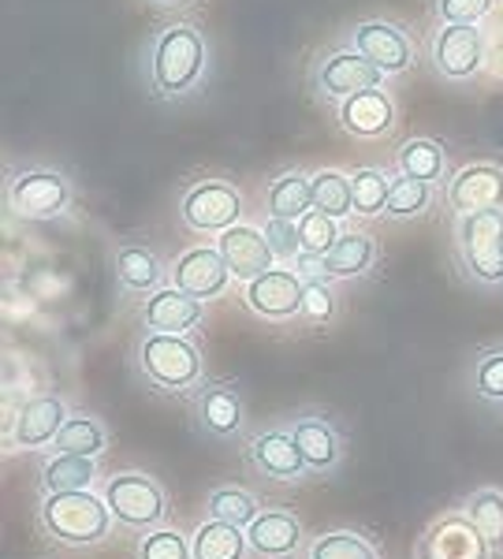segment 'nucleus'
<instances>
[{"label":"nucleus","instance_id":"1","mask_svg":"<svg viewBox=\"0 0 503 559\" xmlns=\"http://www.w3.org/2000/svg\"><path fill=\"white\" fill-rule=\"evenodd\" d=\"M38 530L60 548H97L112 537L116 519L94 489L45 492L38 500Z\"/></svg>","mask_w":503,"mask_h":559},{"label":"nucleus","instance_id":"2","mask_svg":"<svg viewBox=\"0 0 503 559\" xmlns=\"http://www.w3.org/2000/svg\"><path fill=\"white\" fill-rule=\"evenodd\" d=\"M205 75V38L191 23L165 26L154 41H149L146 57V79L149 90L165 102L194 94Z\"/></svg>","mask_w":503,"mask_h":559},{"label":"nucleus","instance_id":"3","mask_svg":"<svg viewBox=\"0 0 503 559\" xmlns=\"http://www.w3.org/2000/svg\"><path fill=\"white\" fill-rule=\"evenodd\" d=\"M134 373L160 395H194L205 377V358L191 336L146 332L134 347Z\"/></svg>","mask_w":503,"mask_h":559},{"label":"nucleus","instance_id":"4","mask_svg":"<svg viewBox=\"0 0 503 559\" xmlns=\"http://www.w3.org/2000/svg\"><path fill=\"white\" fill-rule=\"evenodd\" d=\"M455 261L478 287H503V210L455 216Z\"/></svg>","mask_w":503,"mask_h":559},{"label":"nucleus","instance_id":"5","mask_svg":"<svg viewBox=\"0 0 503 559\" xmlns=\"http://www.w3.org/2000/svg\"><path fill=\"white\" fill-rule=\"evenodd\" d=\"M101 496L109 503L116 526L134 530V534H149L160 530L168 519V492L157 477L142 471H120L109 474L101 485Z\"/></svg>","mask_w":503,"mask_h":559},{"label":"nucleus","instance_id":"6","mask_svg":"<svg viewBox=\"0 0 503 559\" xmlns=\"http://www.w3.org/2000/svg\"><path fill=\"white\" fill-rule=\"evenodd\" d=\"M242 459H247V466L258 477L276 485H299L302 477H310L299 440H295V432L287 426H268L250 432L247 444H242Z\"/></svg>","mask_w":503,"mask_h":559},{"label":"nucleus","instance_id":"7","mask_svg":"<svg viewBox=\"0 0 503 559\" xmlns=\"http://www.w3.org/2000/svg\"><path fill=\"white\" fill-rule=\"evenodd\" d=\"M179 221L191 231L220 236V231L236 228L242 221V194L224 179H197L179 198Z\"/></svg>","mask_w":503,"mask_h":559},{"label":"nucleus","instance_id":"8","mask_svg":"<svg viewBox=\"0 0 503 559\" xmlns=\"http://www.w3.org/2000/svg\"><path fill=\"white\" fill-rule=\"evenodd\" d=\"M194 426L209 440L231 444V440H247V400H242L236 381H205L191 395Z\"/></svg>","mask_w":503,"mask_h":559},{"label":"nucleus","instance_id":"9","mask_svg":"<svg viewBox=\"0 0 503 559\" xmlns=\"http://www.w3.org/2000/svg\"><path fill=\"white\" fill-rule=\"evenodd\" d=\"M8 205L23 221H57L71 210V183L57 168H31L8 187Z\"/></svg>","mask_w":503,"mask_h":559},{"label":"nucleus","instance_id":"10","mask_svg":"<svg viewBox=\"0 0 503 559\" xmlns=\"http://www.w3.org/2000/svg\"><path fill=\"white\" fill-rule=\"evenodd\" d=\"M242 299H247V310L258 313L262 321H276V324L295 321V318H302L307 280L295 273L291 265H276V269H268L265 276L250 280Z\"/></svg>","mask_w":503,"mask_h":559},{"label":"nucleus","instance_id":"11","mask_svg":"<svg viewBox=\"0 0 503 559\" xmlns=\"http://www.w3.org/2000/svg\"><path fill=\"white\" fill-rule=\"evenodd\" d=\"M384 71L370 64L358 49H339V52H328L325 60L313 71V90H318L321 102H347V97L362 94V90H373L381 86Z\"/></svg>","mask_w":503,"mask_h":559},{"label":"nucleus","instance_id":"12","mask_svg":"<svg viewBox=\"0 0 503 559\" xmlns=\"http://www.w3.org/2000/svg\"><path fill=\"white\" fill-rule=\"evenodd\" d=\"M287 429L295 432L302 448V459L310 466V477H328L344 466V452H347V440L344 429L321 411H307V414H295L287 421Z\"/></svg>","mask_w":503,"mask_h":559},{"label":"nucleus","instance_id":"13","mask_svg":"<svg viewBox=\"0 0 503 559\" xmlns=\"http://www.w3.org/2000/svg\"><path fill=\"white\" fill-rule=\"evenodd\" d=\"M68 418H71L68 400H60V395H34L15 414L8 452H41V448H52Z\"/></svg>","mask_w":503,"mask_h":559},{"label":"nucleus","instance_id":"14","mask_svg":"<svg viewBox=\"0 0 503 559\" xmlns=\"http://www.w3.org/2000/svg\"><path fill=\"white\" fill-rule=\"evenodd\" d=\"M168 284L179 287L183 295H191L197 302H209V299H220L231 284V269L228 261L217 247H191L176 258L172 265V276Z\"/></svg>","mask_w":503,"mask_h":559},{"label":"nucleus","instance_id":"15","mask_svg":"<svg viewBox=\"0 0 503 559\" xmlns=\"http://www.w3.org/2000/svg\"><path fill=\"white\" fill-rule=\"evenodd\" d=\"M447 210L466 216L478 210H503V168L492 160H474L447 179Z\"/></svg>","mask_w":503,"mask_h":559},{"label":"nucleus","instance_id":"16","mask_svg":"<svg viewBox=\"0 0 503 559\" xmlns=\"http://www.w3.org/2000/svg\"><path fill=\"white\" fill-rule=\"evenodd\" d=\"M433 64L452 83H466V79L478 75L484 64V38L478 26H463V23L440 26L433 38Z\"/></svg>","mask_w":503,"mask_h":559},{"label":"nucleus","instance_id":"17","mask_svg":"<svg viewBox=\"0 0 503 559\" xmlns=\"http://www.w3.org/2000/svg\"><path fill=\"white\" fill-rule=\"evenodd\" d=\"M350 49L362 52L370 64H376L384 75H403L410 64H415V45H410L407 34L395 23L384 20H366L350 31Z\"/></svg>","mask_w":503,"mask_h":559},{"label":"nucleus","instance_id":"18","mask_svg":"<svg viewBox=\"0 0 503 559\" xmlns=\"http://www.w3.org/2000/svg\"><path fill=\"white\" fill-rule=\"evenodd\" d=\"M247 540L254 559H299L310 548L299 515L284 508H265L254 526L247 530Z\"/></svg>","mask_w":503,"mask_h":559},{"label":"nucleus","instance_id":"19","mask_svg":"<svg viewBox=\"0 0 503 559\" xmlns=\"http://www.w3.org/2000/svg\"><path fill=\"white\" fill-rule=\"evenodd\" d=\"M205 321V302L183 295L179 287H160V292L146 295L142 302V324L146 332H160V336H191L197 324Z\"/></svg>","mask_w":503,"mask_h":559},{"label":"nucleus","instance_id":"20","mask_svg":"<svg viewBox=\"0 0 503 559\" xmlns=\"http://www.w3.org/2000/svg\"><path fill=\"white\" fill-rule=\"evenodd\" d=\"M217 250L228 261L231 276H239L242 284L265 276L268 269H276V254L268 247L262 228H250V224H236V228L220 231L217 236Z\"/></svg>","mask_w":503,"mask_h":559},{"label":"nucleus","instance_id":"21","mask_svg":"<svg viewBox=\"0 0 503 559\" xmlns=\"http://www.w3.org/2000/svg\"><path fill=\"white\" fill-rule=\"evenodd\" d=\"M336 120L355 139H388L395 131V102L381 86L362 90L336 105Z\"/></svg>","mask_w":503,"mask_h":559},{"label":"nucleus","instance_id":"22","mask_svg":"<svg viewBox=\"0 0 503 559\" xmlns=\"http://www.w3.org/2000/svg\"><path fill=\"white\" fill-rule=\"evenodd\" d=\"M112 273L116 284L131 295H154L168 284L172 269H165V258L146 242H120L112 254Z\"/></svg>","mask_w":503,"mask_h":559},{"label":"nucleus","instance_id":"23","mask_svg":"<svg viewBox=\"0 0 503 559\" xmlns=\"http://www.w3.org/2000/svg\"><path fill=\"white\" fill-rule=\"evenodd\" d=\"M452 556H463V559H489L492 548L484 545V537L478 534L470 519L463 515H447L440 519L429 537L421 540V559H452Z\"/></svg>","mask_w":503,"mask_h":559},{"label":"nucleus","instance_id":"24","mask_svg":"<svg viewBox=\"0 0 503 559\" xmlns=\"http://www.w3.org/2000/svg\"><path fill=\"white\" fill-rule=\"evenodd\" d=\"M191 559H250L247 530L205 519L191 530Z\"/></svg>","mask_w":503,"mask_h":559},{"label":"nucleus","instance_id":"25","mask_svg":"<svg viewBox=\"0 0 503 559\" xmlns=\"http://www.w3.org/2000/svg\"><path fill=\"white\" fill-rule=\"evenodd\" d=\"M97 481V459L52 452L38 471V489L45 492H86Z\"/></svg>","mask_w":503,"mask_h":559},{"label":"nucleus","instance_id":"26","mask_svg":"<svg viewBox=\"0 0 503 559\" xmlns=\"http://www.w3.org/2000/svg\"><path fill=\"white\" fill-rule=\"evenodd\" d=\"M262 511H265L262 496L242 489V485H220V489H213L205 496V519L228 522V526H239V530L254 526Z\"/></svg>","mask_w":503,"mask_h":559},{"label":"nucleus","instance_id":"27","mask_svg":"<svg viewBox=\"0 0 503 559\" xmlns=\"http://www.w3.org/2000/svg\"><path fill=\"white\" fill-rule=\"evenodd\" d=\"M373 265H376V239L366 236V231H344L336 247H332V254L325 258V269L332 280L366 276Z\"/></svg>","mask_w":503,"mask_h":559},{"label":"nucleus","instance_id":"28","mask_svg":"<svg viewBox=\"0 0 503 559\" xmlns=\"http://www.w3.org/2000/svg\"><path fill=\"white\" fill-rule=\"evenodd\" d=\"M265 210L268 216H280V221H302L313 210V187L307 173H284L268 183L265 191Z\"/></svg>","mask_w":503,"mask_h":559},{"label":"nucleus","instance_id":"29","mask_svg":"<svg viewBox=\"0 0 503 559\" xmlns=\"http://www.w3.org/2000/svg\"><path fill=\"white\" fill-rule=\"evenodd\" d=\"M52 452L101 459L109 452V429H105V421L94 418V414H71L64 421V429H60L57 444H52Z\"/></svg>","mask_w":503,"mask_h":559},{"label":"nucleus","instance_id":"30","mask_svg":"<svg viewBox=\"0 0 503 559\" xmlns=\"http://www.w3.org/2000/svg\"><path fill=\"white\" fill-rule=\"evenodd\" d=\"M463 515L478 526V534L492 548V556L503 552V489H496V485L474 489L463 503Z\"/></svg>","mask_w":503,"mask_h":559},{"label":"nucleus","instance_id":"31","mask_svg":"<svg viewBox=\"0 0 503 559\" xmlns=\"http://www.w3.org/2000/svg\"><path fill=\"white\" fill-rule=\"evenodd\" d=\"M395 168H399V176L426 179V183H440L444 173H447L444 146L433 142V139H407L399 150H395Z\"/></svg>","mask_w":503,"mask_h":559},{"label":"nucleus","instance_id":"32","mask_svg":"<svg viewBox=\"0 0 503 559\" xmlns=\"http://www.w3.org/2000/svg\"><path fill=\"white\" fill-rule=\"evenodd\" d=\"M466 384H470L478 403H484V407H492V411H503V344L481 347L478 355H474Z\"/></svg>","mask_w":503,"mask_h":559},{"label":"nucleus","instance_id":"33","mask_svg":"<svg viewBox=\"0 0 503 559\" xmlns=\"http://www.w3.org/2000/svg\"><path fill=\"white\" fill-rule=\"evenodd\" d=\"M307 559H381V548L358 530H325L310 540Z\"/></svg>","mask_w":503,"mask_h":559},{"label":"nucleus","instance_id":"34","mask_svg":"<svg viewBox=\"0 0 503 559\" xmlns=\"http://www.w3.org/2000/svg\"><path fill=\"white\" fill-rule=\"evenodd\" d=\"M392 179L381 168H358L350 176V202H355V216L373 221V216L388 213V198H392Z\"/></svg>","mask_w":503,"mask_h":559},{"label":"nucleus","instance_id":"35","mask_svg":"<svg viewBox=\"0 0 503 559\" xmlns=\"http://www.w3.org/2000/svg\"><path fill=\"white\" fill-rule=\"evenodd\" d=\"M310 187H313V210L336 216V221L355 213V202H350V176H344L339 168L310 173Z\"/></svg>","mask_w":503,"mask_h":559},{"label":"nucleus","instance_id":"36","mask_svg":"<svg viewBox=\"0 0 503 559\" xmlns=\"http://www.w3.org/2000/svg\"><path fill=\"white\" fill-rule=\"evenodd\" d=\"M433 205V183L426 179H410V176H395L392 179V198H388V213L392 221H415Z\"/></svg>","mask_w":503,"mask_h":559},{"label":"nucleus","instance_id":"37","mask_svg":"<svg viewBox=\"0 0 503 559\" xmlns=\"http://www.w3.org/2000/svg\"><path fill=\"white\" fill-rule=\"evenodd\" d=\"M299 236H302V254L307 258H328L332 247L344 236L336 216L321 213V210H310L307 216L299 221Z\"/></svg>","mask_w":503,"mask_h":559},{"label":"nucleus","instance_id":"38","mask_svg":"<svg viewBox=\"0 0 503 559\" xmlns=\"http://www.w3.org/2000/svg\"><path fill=\"white\" fill-rule=\"evenodd\" d=\"M134 559H191V534L172 530V526H160V530H149V534H139Z\"/></svg>","mask_w":503,"mask_h":559},{"label":"nucleus","instance_id":"39","mask_svg":"<svg viewBox=\"0 0 503 559\" xmlns=\"http://www.w3.org/2000/svg\"><path fill=\"white\" fill-rule=\"evenodd\" d=\"M336 280H310L307 284V299H302V321L307 324H328L336 321L339 313V299H336Z\"/></svg>","mask_w":503,"mask_h":559},{"label":"nucleus","instance_id":"40","mask_svg":"<svg viewBox=\"0 0 503 559\" xmlns=\"http://www.w3.org/2000/svg\"><path fill=\"white\" fill-rule=\"evenodd\" d=\"M262 231H265L268 247H273V254H276V265H280V261H291V265H295V261L302 258L299 221H280V216H265Z\"/></svg>","mask_w":503,"mask_h":559},{"label":"nucleus","instance_id":"41","mask_svg":"<svg viewBox=\"0 0 503 559\" xmlns=\"http://www.w3.org/2000/svg\"><path fill=\"white\" fill-rule=\"evenodd\" d=\"M496 0H436V15L444 23H463V26H478L484 15H492Z\"/></svg>","mask_w":503,"mask_h":559},{"label":"nucleus","instance_id":"42","mask_svg":"<svg viewBox=\"0 0 503 559\" xmlns=\"http://www.w3.org/2000/svg\"><path fill=\"white\" fill-rule=\"evenodd\" d=\"M157 4H183V0H157Z\"/></svg>","mask_w":503,"mask_h":559}]
</instances>
